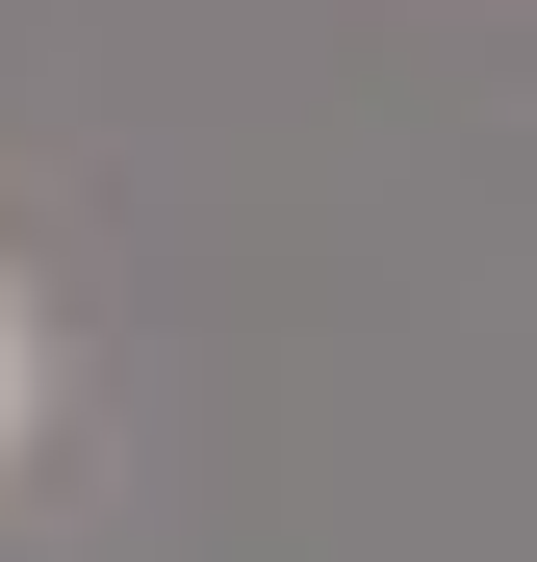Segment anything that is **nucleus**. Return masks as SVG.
I'll use <instances>...</instances> for the list:
<instances>
[{
  "label": "nucleus",
  "instance_id": "f257e3e1",
  "mask_svg": "<svg viewBox=\"0 0 537 562\" xmlns=\"http://www.w3.org/2000/svg\"><path fill=\"white\" fill-rule=\"evenodd\" d=\"M26 409H52V333H26V281H0V460H26Z\"/></svg>",
  "mask_w": 537,
  "mask_h": 562
}]
</instances>
